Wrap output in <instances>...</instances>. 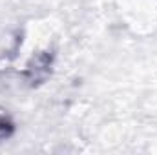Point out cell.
<instances>
[{"label":"cell","instance_id":"6da1fadb","mask_svg":"<svg viewBox=\"0 0 157 155\" xmlns=\"http://www.w3.org/2000/svg\"><path fill=\"white\" fill-rule=\"evenodd\" d=\"M9 131H11V124H9L6 119L0 117V139H2V137H7Z\"/></svg>","mask_w":157,"mask_h":155}]
</instances>
